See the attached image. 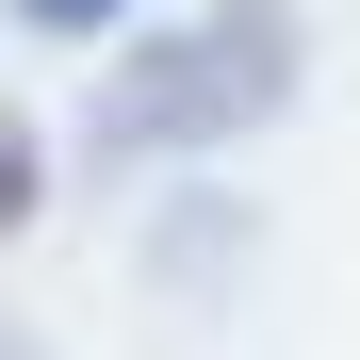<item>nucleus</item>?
Here are the masks:
<instances>
[{"label":"nucleus","instance_id":"obj_1","mask_svg":"<svg viewBox=\"0 0 360 360\" xmlns=\"http://www.w3.org/2000/svg\"><path fill=\"white\" fill-rule=\"evenodd\" d=\"M278 98H295V17L278 0H213V17H180L164 49H131V66L98 82V148L115 164L213 148V131H262Z\"/></svg>","mask_w":360,"mask_h":360},{"label":"nucleus","instance_id":"obj_2","mask_svg":"<svg viewBox=\"0 0 360 360\" xmlns=\"http://www.w3.org/2000/svg\"><path fill=\"white\" fill-rule=\"evenodd\" d=\"M131 0H17V33H115Z\"/></svg>","mask_w":360,"mask_h":360},{"label":"nucleus","instance_id":"obj_3","mask_svg":"<svg viewBox=\"0 0 360 360\" xmlns=\"http://www.w3.org/2000/svg\"><path fill=\"white\" fill-rule=\"evenodd\" d=\"M17 213H33V131L0 115V229H17Z\"/></svg>","mask_w":360,"mask_h":360},{"label":"nucleus","instance_id":"obj_4","mask_svg":"<svg viewBox=\"0 0 360 360\" xmlns=\"http://www.w3.org/2000/svg\"><path fill=\"white\" fill-rule=\"evenodd\" d=\"M0 360H33V328H17V311H0Z\"/></svg>","mask_w":360,"mask_h":360}]
</instances>
